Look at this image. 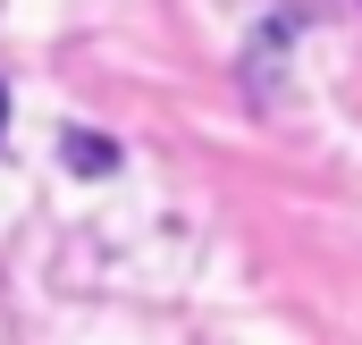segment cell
<instances>
[{
	"mask_svg": "<svg viewBox=\"0 0 362 345\" xmlns=\"http://www.w3.org/2000/svg\"><path fill=\"white\" fill-rule=\"evenodd\" d=\"M59 160H68L76 177H110V169H118V144L93 135V127H68V135H59Z\"/></svg>",
	"mask_w": 362,
	"mask_h": 345,
	"instance_id": "obj_1",
	"label": "cell"
},
{
	"mask_svg": "<svg viewBox=\"0 0 362 345\" xmlns=\"http://www.w3.org/2000/svg\"><path fill=\"white\" fill-rule=\"evenodd\" d=\"M0 135H8V93H0Z\"/></svg>",
	"mask_w": 362,
	"mask_h": 345,
	"instance_id": "obj_2",
	"label": "cell"
}]
</instances>
